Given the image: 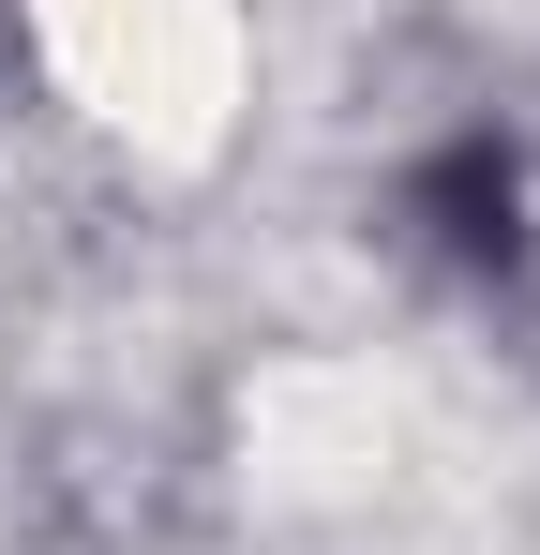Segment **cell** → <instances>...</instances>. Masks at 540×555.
I'll return each mask as SVG.
<instances>
[{
	"instance_id": "1",
	"label": "cell",
	"mask_w": 540,
	"mask_h": 555,
	"mask_svg": "<svg viewBox=\"0 0 540 555\" xmlns=\"http://www.w3.org/2000/svg\"><path fill=\"white\" fill-rule=\"evenodd\" d=\"M46 15V61L76 76L120 135H166L195 151L226 91H241V15L226 0H30Z\"/></svg>"
}]
</instances>
